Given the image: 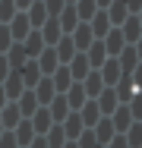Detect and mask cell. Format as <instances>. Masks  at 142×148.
Here are the masks:
<instances>
[{
	"instance_id": "obj_1",
	"label": "cell",
	"mask_w": 142,
	"mask_h": 148,
	"mask_svg": "<svg viewBox=\"0 0 142 148\" xmlns=\"http://www.w3.org/2000/svg\"><path fill=\"white\" fill-rule=\"evenodd\" d=\"M98 73H101L104 88H114V85H117V79L123 76V73H120V63H117V57H108L101 66H98Z\"/></svg>"
},
{
	"instance_id": "obj_2",
	"label": "cell",
	"mask_w": 142,
	"mask_h": 148,
	"mask_svg": "<svg viewBox=\"0 0 142 148\" xmlns=\"http://www.w3.org/2000/svg\"><path fill=\"white\" fill-rule=\"evenodd\" d=\"M13 73H19V79H22V85L26 88H35L38 85V79H41V69H38V63L35 60H26L19 69H13Z\"/></svg>"
},
{
	"instance_id": "obj_3",
	"label": "cell",
	"mask_w": 142,
	"mask_h": 148,
	"mask_svg": "<svg viewBox=\"0 0 142 148\" xmlns=\"http://www.w3.org/2000/svg\"><path fill=\"white\" fill-rule=\"evenodd\" d=\"M6 29H10V35H13V41H26V35L32 32V25H28V16H26V13H16V16L6 22Z\"/></svg>"
},
{
	"instance_id": "obj_4",
	"label": "cell",
	"mask_w": 142,
	"mask_h": 148,
	"mask_svg": "<svg viewBox=\"0 0 142 148\" xmlns=\"http://www.w3.org/2000/svg\"><path fill=\"white\" fill-rule=\"evenodd\" d=\"M66 69H70V76H73V82H82L85 76L92 73V66H88V57H85L82 51H79L76 57L70 60V63H66Z\"/></svg>"
},
{
	"instance_id": "obj_5",
	"label": "cell",
	"mask_w": 142,
	"mask_h": 148,
	"mask_svg": "<svg viewBox=\"0 0 142 148\" xmlns=\"http://www.w3.org/2000/svg\"><path fill=\"white\" fill-rule=\"evenodd\" d=\"M41 38H44V47H54L57 41L63 38V32H60V22H57V16H48V22L41 25Z\"/></svg>"
},
{
	"instance_id": "obj_6",
	"label": "cell",
	"mask_w": 142,
	"mask_h": 148,
	"mask_svg": "<svg viewBox=\"0 0 142 148\" xmlns=\"http://www.w3.org/2000/svg\"><path fill=\"white\" fill-rule=\"evenodd\" d=\"M88 29H92V35H95V41H101L114 25H111V19H108V13H104V10H98V13L88 19Z\"/></svg>"
},
{
	"instance_id": "obj_7",
	"label": "cell",
	"mask_w": 142,
	"mask_h": 148,
	"mask_svg": "<svg viewBox=\"0 0 142 148\" xmlns=\"http://www.w3.org/2000/svg\"><path fill=\"white\" fill-rule=\"evenodd\" d=\"M117 63H120V73H123V76H130V73L139 66V54H136V47H133V44H126V47L117 54Z\"/></svg>"
},
{
	"instance_id": "obj_8",
	"label": "cell",
	"mask_w": 142,
	"mask_h": 148,
	"mask_svg": "<svg viewBox=\"0 0 142 148\" xmlns=\"http://www.w3.org/2000/svg\"><path fill=\"white\" fill-rule=\"evenodd\" d=\"M54 54H57V60H60V66H66V63H70L73 57H76L79 51H76L73 38H70V35H63V38H60V41L54 44Z\"/></svg>"
},
{
	"instance_id": "obj_9",
	"label": "cell",
	"mask_w": 142,
	"mask_h": 148,
	"mask_svg": "<svg viewBox=\"0 0 142 148\" xmlns=\"http://www.w3.org/2000/svg\"><path fill=\"white\" fill-rule=\"evenodd\" d=\"M35 98H38V104H41V107H48V104H51V101H54V82H51V76H41V79H38V85H35Z\"/></svg>"
},
{
	"instance_id": "obj_10",
	"label": "cell",
	"mask_w": 142,
	"mask_h": 148,
	"mask_svg": "<svg viewBox=\"0 0 142 148\" xmlns=\"http://www.w3.org/2000/svg\"><path fill=\"white\" fill-rule=\"evenodd\" d=\"M95 104H98V110H101V117H111L114 110L120 107V101H117V91L114 88H104L98 98H95Z\"/></svg>"
},
{
	"instance_id": "obj_11",
	"label": "cell",
	"mask_w": 142,
	"mask_h": 148,
	"mask_svg": "<svg viewBox=\"0 0 142 148\" xmlns=\"http://www.w3.org/2000/svg\"><path fill=\"white\" fill-rule=\"evenodd\" d=\"M19 44L26 47V57H28V60H35L41 51H44V38H41V32H38V29H32V32L26 35V41H19Z\"/></svg>"
},
{
	"instance_id": "obj_12",
	"label": "cell",
	"mask_w": 142,
	"mask_h": 148,
	"mask_svg": "<svg viewBox=\"0 0 142 148\" xmlns=\"http://www.w3.org/2000/svg\"><path fill=\"white\" fill-rule=\"evenodd\" d=\"M16 107H19V114H22V120H28L32 114H35V110H38V107H41V104H38L35 91H32V88H26L22 95H19V98H16Z\"/></svg>"
},
{
	"instance_id": "obj_13",
	"label": "cell",
	"mask_w": 142,
	"mask_h": 148,
	"mask_svg": "<svg viewBox=\"0 0 142 148\" xmlns=\"http://www.w3.org/2000/svg\"><path fill=\"white\" fill-rule=\"evenodd\" d=\"M73 44H76V51H88L92 47V41H95V35H92V29H88V22H79L76 29H73Z\"/></svg>"
},
{
	"instance_id": "obj_14",
	"label": "cell",
	"mask_w": 142,
	"mask_h": 148,
	"mask_svg": "<svg viewBox=\"0 0 142 148\" xmlns=\"http://www.w3.org/2000/svg\"><path fill=\"white\" fill-rule=\"evenodd\" d=\"M57 22H60V32H63V35H73V29L79 25V16H76V6H73V3H66V6L60 10Z\"/></svg>"
},
{
	"instance_id": "obj_15",
	"label": "cell",
	"mask_w": 142,
	"mask_h": 148,
	"mask_svg": "<svg viewBox=\"0 0 142 148\" xmlns=\"http://www.w3.org/2000/svg\"><path fill=\"white\" fill-rule=\"evenodd\" d=\"M28 123H32V129H35V136H44L51 126H54V120H51V114H48V107H38L32 117H28Z\"/></svg>"
},
{
	"instance_id": "obj_16",
	"label": "cell",
	"mask_w": 142,
	"mask_h": 148,
	"mask_svg": "<svg viewBox=\"0 0 142 148\" xmlns=\"http://www.w3.org/2000/svg\"><path fill=\"white\" fill-rule=\"evenodd\" d=\"M92 132H95V139H98V145H108L114 136H117V129H114V123H111V117H101L95 126H92Z\"/></svg>"
},
{
	"instance_id": "obj_17",
	"label": "cell",
	"mask_w": 142,
	"mask_h": 148,
	"mask_svg": "<svg viewBox=\"0 0 142 148\" xmlns=\"http://www.w3.org/2000/svg\"><path fill=\"white\" fill-rule=\"evenodd\" d=\"M63 98H66V104H70V110H79L85 101H88V95H85V88H82V82H73L70 88L63 91Z\"/></svg>"
},
{
	"instance_id": "obj_18",
	"label": "cell",
	"mask_w": 142,
	"mask_h": 148,
	"mask_svg": "<svg viewBox=\"0 0 142 148\" xmlns=\"http://www.w3.org/2000/svg\"><path fill=\"white\" fill-rule=\"evenodd\" d=\"M120 35H123V41L126 44H136L142 38V25H139V16H126V22L120 25Z\"/></svg>"
},
{
	"instance_id": "obj_19",
	"label": "cell",
	"mask_w": 142,
	"mask_h": 148,
	"mask_svg": "<svg viewBox=\"0 0 142 148\" xmlns=\"http://www.w3.org/2000/svg\"><path fill=\"white\" fill-rule=\"evenodd\" d=\"M101 44H104V51H108V57H117L123 47H126V41H123V35H120V29H111L104 38H101Z\"/></svg>"
},
{
	"instance_id": "obj_20",
	"label": "cell",
	"mask_w": 142,
	"mask_h": 148,
	"mask_svg": "<svg viewBox=\"0 0 142 148\" xmlns=\"http://www.w3.org/2000/svg\"><path fill=\"white\" fill-rule=\"evenodd\" d=\"M35 63H38V69H41V76H51L57 66H60V60H57V54H54V47H44L38 57H35Z\"/></svg>"
},
{
	"instance_id": "obj_21",
	"label": "cell",
	"mask_w": 142,
	"mask_h": 148,
	"mask_svg": "<svg viewBox=\"0 0 142 148\" xmlns=\"http://www.w3.org/2000/svg\"><path fill=\"white\" fill-rule=\"evenodd\" d=\"M26 16H28V25H32V29H41V25L48 22V10H44L41 0H32V3H28Z\"/></svg>"
},
{
	"instance_id": "obj_22",
	"label": "cell",
	"mask_w": 142,
	"mask_h": 148,
	"mask_svg": "<svg viewBox=\"0 0 142 148\" xmlns=\"http://www.w3.org/2000/svg\"><path fill=\"white\" fill-rule=\"evenodd\" d=\"M48 114H51V120H54V123H63L73 110H70V104H66V98H63V95H54V101L48 104Z\"/></svg>"
},
{
	"instance_id": "obj_23",
	"label": "cell",
	"mask_w": 142,
	"mask_h": 148,
	"mask_svg": "<svg viewBox=\"0 0 142 148\" xmlns=\"http://www.w3.org/2000/svg\"><path fill=\"white\" fill-rule=\"evenodd\" d=\"M0 85H3V95H6V101H16V98H19V95L26 91L22 79H19V73H10V76H6V79H3Z\"/></svg>"
},
{
	"instance_id": "obj_24",
	"label": "cell",
	"mask_w": 142,
	"mask_h": 148,
	"mask_svg": "<svg viewBox=\"0 0 142 148\" xmlns=\"http://www.w3.org/2000/svg\"><path fill=\"white\" fill-rule=\"evenodd\" d=\"M104 13H108V19H111L114 29H120V25L126 22V16H130V10H126V3H123V0H111V6H108Z\"/></svg>"
},
{
	"instance_id": "obj_25",
	"label": "cell",
	"mask_w": 142,
	"mask_h": 148,
	"mask_svg": "<svg viewBox=\"0 0 142 148\" xmlns=\"http://www.w3.org/2000/svg\"><path fill=\"white\" fill-rule=\"evenodd\" d=\"M82 88H85V95H88V101H95V98L104 91V82H101V73H98V69H92L82 79Z\"/></svg>"
},
{
	"instance_id": "obj_26",
	"label": "cell",
	"mask_w": 142,
	"mask_h": 148,
	"mask_svg": "<svg viewBox=\"0 0 142 148\" xmlns=\"http://www.w3.org/2000/svg\"><path fill=\"white\" fill-rule=\"evenodd\" d=\"M111 123H114V129L123 136V132L130 129V123H136V120H133V114H130V107H126V104H120V107L111 114Z\"/></svg>"
},
{
	"instance_id": "obj_27",
	"label": "cell",
	"mask_w": 142,
	"mask_h": 148,
	"mask_svg": "<svg viewBox=\"0 0 142 148\" xmlns=\"http://www.w3.org/2000/svg\"><path fill=\"white\" fill-rule=\"evenodd\" d=\"M76 114H79V120H82V126H85V129H92V126L101 120V110H98V104H95V101H85V104L76 110Z\"/></svg>"
},
{
	"instance_id": "obj_28",
	"label": "cell",
	"mask_w": 142,
	"mask_h": 148,
	"mask_svg": "<svg viewBox=\"0 0 142 148\" xmlns=\"http://www.w3.org/2000/svg\"><path fill=\"white\" fill-rule=\"evenodd\" d=\"M22 120L19 114V107H16V101H6L3 104V110H0V123H3V129H16V123Z\"/></svg>"
},
{
	"instance_id": "obj_29",
	"label": "cell",
	"mask_w": 142,
	"mask_h": 148,
	"mask_svg": "<svg viewBox=\"0 0 142 148\" xmlns=\"http://www.w3.org/2000/svg\"><path fill=\"white\" fill-rule=\"evenodd\" d=\"M60 126H63V132H66V142H76V139H79V132L85 129V126H82V120H79V114H76V110H73L70 117L63 120Z\"/></svg>"
},
{
	"instance_id": "obj_30",
	"label": "cell",
	"mask_w": 142,
	"mask_h": 148,
	"mask_svg": "<svg viewBox=\"0 0 142 148\" xmlns=\"http://www.w3.org/2000/svg\"><path fill=\"white\" fill-rule=\"evenodd\" d=\"M51 82H54V91H57V95H63V91L73 85V76H70L66 66H57L54 73H51Z\"/></svg>"
},
{
	"instance_id": "obj_31",
	"label": "cell",
	"mask_w": 142,
	"mask_h": 148,
	"mask_svg": "<svg viewBox=\"0 0 142 148\" xmlns=\"http://www.w3.org/2000/svg\"><path fill=\"white\" fill-rule=\"evenodd\" d=\"M82 54L88 57V66H92V69H98V66L108 60V51H104V44H101V41H92V47L82 51Z\"/></svg>"
},
{
	"instance_id": "obj_32",
	"label": "cell",
	"mask_w": 142,
	"mask_h": 148,
	"mask_svg": "<svg viewBox=\"0 0 142 148\" xmlns=\"http://www.w3.org/2000/svg\"><path fill=\"white\" fill-rule=\"evenodd\" d=\"M13 136H16L19 148H28V142L35 139V129H32V123H28V120H19V123H16V129H13Z\"/></svg>"
},
{
	"instance_id": "obj_33",
	"label": "cell",
	"mask_w": 142,
	"mask_h": 148,
	"mask_svg": "<svg viewBox=\"0 0 142 148\" xmlns=\"http://www.w3.org/2000/svg\"><path fill=\"white\" fill-rule=\"evenodd\" d=\"M114 91H117V101H120V104H126V101L136 95L133 79H130V76H120V79H117V85H114Z\"/></svg>"
},
{
	"instance_id": "obj_34",
	"label": "cell",
	"mask_w": 142,
	"mask_h": 148,
	"mask_svg": "<svg viewBox=\"0 0 142 148\" xmlns=\"http://www.w3.org/2000/svg\"><path fill=\"white\" fill-rule=\"evenodd\" d=\"M3 57H6V63H10V69H19V66L28 60V57H26V47H22L19 41H13V47H10Z\"/></svg>"
},
{
	"instance_id": "obj_35",
	"label": "cell",
	"mask_w": 142,
	"mask_h": 148,
	"mask_svg": "<svg viewBox=\"0 0 142 148\" xmlns=\"http://www.w3.org/2000/svg\"><path fill=\"white\" fill-rule=\"evenodd\" d=\"M44 142H48V148H63L66 145V132H63L60 123H54V126L44 132Z\"/></svg>"
},
{
	"instance_id": "obj_36",
	"label": "cell",
	"mask_w": 142,
	"mask_h": 148,
	"mask_svg": "<svg viewBox=\"0 0 142 148\" xmlns=\"http://www.w3.org/2000/svg\"><path fill=\"white\" fill-rule=\"evenodd\" d=\"M73 6H76V16H79V22H88V19H92V16L98 13L95 0H76Z\"/></svg>"
},
{
	"instance_id": "obj_37",
	"label": "cell",
	"mask_w": 142,
	"mask_h": 148,
	"mask_svg": "<svg viewBox=\"0 0 142 148\" xmlns=\"http://www.w3.org/2000/svg\"><path fill=\"white\" fill-rule=\"evenodd\" d=\"M126 145L130 148H142V123H130V129L123 132Z\"/></svg>"
},
{
	"instance_id": "obj_38",
	"label": "cell",
	"mask_w": 142,
	"mask_h": 148,
	"mask_svg": "<svg viewBox=\"0 0 142 148\" xmlns=\"http://www.w3.org/2000/svg\"><path fill=\"white\" fill-rule=\"evenodd\" d=\"M16 13H19V10H16V3H13V0H0V25H6Z\"/></svg>"
},
{
	"instance_id": "obj_39",
	"label": "cell",
	"mask_w": 142,
	"mask_h": 148,
	"mask_svg": "<svg viewBox=\"0 0 142 148\" xmlns=\"http://www.w3.org/2000/svg\"><path fill=\"white\" fill-rule=\"evenodd\" d=\"M76 148H101V145H98V139H95L92 129H82L79 139H76Z\"/></svg>"
},
{
	"instance_id": "obj_40",
	"label": "cell",
	"mask_w": 142,
	"mask_h": 148,
	"mask_svg": "<svg viewBox=\"0 0 142 148\" xmlns=\"http://www.w3.org/2000/svg\"><path fill=\"white\" fill-rule=\"evenodd\" d=\"M126 107H130V114H133V120L139 123V120H142V91H136V95H133V98L126 101Z\"/></svg>"
},
{
	"instance_id": "obj_41",
	"label": "cell",
	"mask_w": 142,
	"mask_h": 148,
	"mask_svg": "<svg viewBox=\"0 0 142 148\" xmlns=\"http://www.w3.org/2000/svg\"><path fill=\"white\" fill-rule=\"evenodd\" d=\"M10 47H13V35H10L6 25H0V54H6Z\"/></svg>"
},
{
	"instance_id": "obj_42",
	"label": "cell",
	"mask_w": 142,
	"mask_h": 148,
	"mask_svg": "<svg viewBox=\"0 0 142 148\" xmlns=\"http://www.w3.org/2000/svg\"><path fill=\"white\" fill-rule=\"evenodd\" d=\"M44 3V10H48V16H60V10L66 6V0H41Z\"/></svg>"
},
{
	"instance_id": "obj_43",
	"label": "cell",
	"mask_w": 142,
	"mask_h": 148,
	"mask_svg": "<svg viewBox=\"0 0 142 148\" xmlns=\"http://www.w3.org/2000/svg\"><path fill=\"white\" fill-rule=\"evenodd\" d=\"M0 148H19V142H16V136H13V129H6V132L0 136Z\"/></svg>"
},
{
	"instance_id": "obj_44",
	"label": "cell",
	"mask_w": 142,
	"mask_h": 148,
	"mask_svg": "<svg viewBox=\"0 0 142 148\" xmlns=\"http://www.w3.org/2000/svg\"><path fill=\"white\" fill-rule=\"evenodd\" d=\"M130 79H133V88H136V91H142V63L133 69V73H130Z\"/></svg>"
},
{
	"instance_id": "obj_45",
	"label": "cell",
	"mask_w": 142,
	"mask_h": 148,
	"mask_svg": "<svg viewBox=\"0 0 142 148\" xmlns=\"http://www.w3.org/2000/svg\"><path fill=\"white\" fill-rule=\"evenodd\" d=\"M104 148H130V145H126V139H123V136L117 132V136H114V139H111V142H108Z\"/></svg>"
},
{
	"instance_id": "obj_46",
	"label": "cell",
	"mask_w": 142,
	"mask_h": 148,
	"mask_svg": "<svg viewBox=\"0 0 142 148\" xmlns=\"http://www.w3.org/2000/svg\"><path fill=\"white\" fill-rule=\"evenodd\" d=\"M10 73H13V69H10V63H6V57L0 54V82H3V79H6Z\"/></svg>"
},
{
	"instance_id": "obj_47",
	"label": "cell",
	"mask_w": 142,
	"mask_h": 148,
	"mask_svg": "<svg viewBox=\"0 0 142 148\" xmlns=\"http://www.w3.org/2000/svg\"><path fill=\"white\" fill-rule=\"evenodd\" d=\"M123 3H126V10H130V16H136V13L142 10V0H123Z\"/></svg>"
},
{
	"instance_id": "obj_48",
	"label": "cell",
	"mask_w": 142,
	"mask_h": 148,
	"mask_svg": "<svg viewBox=\"0 0 142 148\" xmlns=\"http://www.w3.org/2000/svg\"><path fill=\"white\" fill-rule=\"evenodd\" d=\"M28 148H48V142H44V136H35V139L28 142Z\"/></svg>"
},
{
	"instance_id": "obj_49",
	"label": "cell",
	"mask_w": 142,
	"mask_h": 148,
	"mask_svg": "<svg viewBox=\"0 0 142 148\" xmlns=\"http://www.w3.org/2000/svg\"><path fill=\"white\" fill-rule=\"evenodd\" d=\"M13 3H16V10H19V13H26V10H28V3H32V0H13Z\"/></svg>"
},
{
	"instance_id": "obj_50",
	"label": "cell",
	"mask_w": 142,
	"mask_h": 148,
	"mask_svg": "<svg viewBox=\"0 0 142 148\" xmlns=\"http://www.w3.org/2000/svg\"><path fill=\"white\" fill-rule=\"evenodd\" d=\"M95 6H98V10H108V6H111V0H95Z\"/></svg>"
},
{
	"instance_id": "obj_51",
	"label": "cell",
	"mask_w": 142,
	"mask_h": 148,
	"mask_svg": "<svg viewBox=\"0 0 142 148\" xmlns=\"http://www.w3.org/2000/svg\"><path fill=\"white\" fill-rule=\"evenodd\" d=\"M133 47H136V54H139V63H142V38L136 41V44H133Z\"/></svg>"
},
{
	"instance_id": "obj_52",
	"label": "cell",
	"mask_w": 142,
	"mask_h": 148,
	"mask_svg": "<svg viewBox=\"0 0 142 148\" xmlns=\"http://www.w3.org/2000/svg\"><path fill=\"white\" fill-rule=\"evenodd\" d=\"M3 104H6V95H3V85H0V110H3Z\"/></svg>"
},
{
	"instance_id": "obj_53",
	"label": "cell",
	"mask_w": 142,
	"mask_h": 148,
	"mask_svg": "<svg viewBox=\"0 0 142 148\" xmlns=\"http://www.w3.org/2000/svg\"><path fill=\"white\" fill-rule=\"evenodd\" d=\"M63 148H76V142H66V145H63Z\"/></svg>"
},
{
	"instance_id": "obj_54",
	"label": "cell",
	"mask_w": 142,
	"mask_h": 148,
	"mask_svg": "<svg viewBox=\"0 0 142 148\" xmlns=\"http://www.w3.org/2000/svg\"><path fill=\"white\" fill-rule=\"evenodd\" d=\"M136 16H139V25H142V10H139V13H136Z\"/></svg>"
},
{
	"instance_id": "obj_55",
	"label": "cell",
	"mask_w": 142,
	"mask_h": 148,
	"mask_svg": "<svg viewBox=\"0 0 142 148\" xmlns=\"http://www.w3.org/2000/svg\"><path fill=\"white\" fill-rule=\"evenodd\" d=\"M3 132H6V129H3V123H0V136H3Z\"/></svg>"
},
{
	"instance_id": "obj_56",
	"label": "cell",
	"mask_w": 142,
	"mask_h": 148,
	"mask_svg": "<svg viewBox=\"0 0 142 148\" xmlns=\"http://www.w3.org/2000/svg\"><path fill=\"white\" fill-rule=\"evenodd\" d=\"M66 3H76V0H66Z\"/></svg>"
},
{
	"instance_id": "obj_57",
	"label": "cell",
	"mask_w": 142,
	"mask_h": 148,
	"mask_svg": "<svg viewBox=\"0 0 142 148\" xmlns=\"http://www.w3.org/2000/svg\"><path fill=\"white\" fill-rule=\"evenodd\" d=\"M101 148H104V145H101Z\"/></svg>"
},
{
	"instance_id": "obj_58",
	"label": "cell",
	"mask_w": 142,
	"mask_h": 148,
	"mask_svg": "<svg viewBox=\"0 0 142 148\" xmlns=\"http://www.w3.org/2000/svg\"><path fill=\"white\" fill-rule=\"evenodd\" d=\"M139 123H142V120H139Z\"/></svg>"
}]
</instances>
